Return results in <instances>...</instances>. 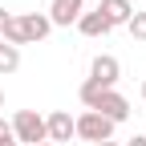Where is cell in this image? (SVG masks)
<instances>
[{"label": "cell", "instance_id": "1", "mask_svg": "<svg viewBox=\"0 0 146 146\" xmlns=\"http://www.w3.org/2000/svg\"><path fill=\"white\" fill-rule=\"evenodd\" d=\"M73 138H81V142H114V122L102 118L98 110H85L81 118H73Z\"/></svg>", "mask_w": 146, "mask_h": 146}, {"label": "cell", "instance_id": "2", "mask_svg": "<svg viewBox=\"0 0 146 146\" xmlns=\"http://www.w3.org/2000/svg\"><path fill=\"white\" fill-rule=\"evenodd\" d=\"M12 138L16 142H29V146H41V142H49L45 138V114H36V110H16V114H12Z\"/></svg>", "mask_w": 146, "mask_h": 146}, {"label": "cell", "instance_id": "3", "mask_svg": "<svg viewBox=\"0 0 146 146\" xmlns=\"http://www.w3.org/2000/svg\"><path fill=\"white\" fill-rule=\"evenodd\" d=\"M89 77H94L98 85H106V89H114V85H118V77H122L118 57H110V53H98V57L89 61Z\"/></svg>", "mask_w": 146, "mask_h": 146}, {"label": "cell", "instance_id": "4", "mask_svg": "<svg viewBox=\"0 0 146 146\" xmlns=\"http://www.w3.org/2000/svg\"><path fill=\"white\" fill-rule=\"evenodd\" d=\"M81 12H85V0H53L45 16H49V25H53V29H57V25L69 29V25H77V16H81Z\"/></svg>", "mask_w": 146, "mask_h": 146}, {"label": "cell", "instance_id": "5", "mask_svg": "<svg viewBox=\"0 0 146 146\" xmlns=\"http://www.w3.org/2000/svg\"><path fill=\"white\" fill-rule=\"evenodd\" d=\"M94 110H98V114H102V118H110V122H114V126H118V122H126V118H130V102H126V98L118 94V89H106V94L98 98V106H94Z\"/></svg>", "mask_w": 146, "mask_h": 146}, {"label": "cell", "instance_id": "6", "mask_svg": "<svg viewBox=\"0 0 146 146\" xmlns=\"http://www.w3.org/2000/svg\"><path fill=\"white\" fill-rule=\"evenodd\" d=\"M45 138L53 146H61V142L73 138V114H69V110H53V114L45 118Z\"/></svg>", "mask_w": 146, "mask_h": 146}, {"label": "cell", "instance_id": "7", "mask_svg": "<svg viewBox=\"0 0 146 146\" xmlns=\"http://www.w3.org/2000/svg\"><path fill=\"white\" fill-rule=\"evenodd\" d=\"M16 21H21L25 45H36V41H45V36L53 33V25H49V16H45V12H21Z\"/></svg>", "mask_w": 146, "mask_h": 146}, {"label": "cell", "instance_id": "8", "mask_svg": "<svg viewBox=\"0 0 146 146\" xmlns=\"http://www.w3.org/2000/svg\"><path fill=\"white\" fill-rule=\"evenodd\" d=\"M98 12L106 16V25H110V29H118V25H126V21L134 16V4H126V0H102Z\"/></svg>", "mask_w": 146, "mask_h": 146}, {"label": "cell", "instance_id": "9", "mask_svg": "<svg viewBox=\"0 0 146 146\" xmlns=\"http://www.w3.org/2000/svg\"><path fill=\"white\" fill-rule=\"evenodd\" d=\"M77 33H81V36H106L110 25H106V16L94 8V12H81V16H77Z\"/></svg>", "mask_w": 146, "mask_h": 146}, {"label": "cell", "instance_id": "10", "mask_svg": "<svg viewBox=\"0 0 146 146\" xmlns=\"http://www.w3.org/2000/svg\"><path fill=\"white\" fill-rule=\"evenodd\" d=\"M16 69H21V49L0 41V77H8V73H16Z\"/></svg>", "mask_w": 146, "mask_h": 146}, {"label": "cell", "instance_id": "11", "mask_svg": "<svg viewBox=\"0 0 146 146\" xmlns=\"http://www.w3.org/2000/svg\"><path fill=\"white\" fill-rule=\"evenodd\" d=\"M102 94H106V85H98L94 77H85V81H81V89H77V98H81V106H85V110H94Z\"/></svg>", "mask_w": 146, "mask_h": 146}, {"label": "cell", "instance_id": "12", "mask_svg": "<svg viewBox=\"0 0 146 146\" xmlns=\"http://www.w3.org/2000/svg\"><path fill=\"white\" fill-rule=\"evenodd\" d=\"M126 29H130L134 41H146V8H134V16L126 21Z\"/></svg>", "mask_w": 146, "mask_h": 146}, {"label": "cell", "instance_id": "13", "mask_svg": "<svg viewBox=\"0 0 146 146\" xmlns=\"http://www.w3.org/2000/svg\"><path fill=\"white\" fill-rule=\"evenodd\" d=\"M0 146H21V142L12 138V126H8L4 118H0Z\"/></svg>", "mask_w": 146, "mask_h": 146}, {"label": "cell", "instance_id": "14", "mask_svg": "<svg viewBox=\"0 0 146 146\" xmlns=\"http://www.w3.org/2000/svg\"><path fill=\"white\" fill-rule=\"evenodd\" d=\"M8 21H12V12H8L4 4H0V33H4V29H8Z\"/></svg>", "mask_w": 146, "mask_h": 146}, {"label": "cell", "instance_id": "15", "mask_svg": "<svg viewBox=\"0 0 146 146\" xmlns=\"http://www.w3.org/2000/svg\"><path fill=\"white\" fill-rule=\"evenodd\" d=\"M126 146H146V134H134V138H126Z\"/></svg>", "mask_w": 146, "mask_h": 146}, {"label": "cell", "instance_id": "16", "mask_svg": "<svg viewBox=\"0 0 146 146\" xmlns=\"http://www.w3.org/2000/svg\"><path fill=\"white\" fill-rule=\"evenodd\" d=\"M94 146H118V142H94Z\"/></svg>", "mask_w": 146, "mask_h": 146}, {"label": "cell", "instance_id": "17", "mask_svg": "<svg viewBox=\"0 0 146 146\" xmlns=\"http://www.w3.org/2000/svg\"><path fill=\"white\" fill-rule=\"evenodd\" d=\"M0 114H4V94H0Z\"/></svg>", "mask_w": 146, "mask_h": 146}, {"label": "cell", "instance_id": "18", "mask_svg": "<svg viewBox=\"0 0 146 146\" xmlns=\"http://www.w3.org/2000/svg\"><path fill=\"white\" fill-rule=\"evenodd\" d=\"M126 4H134V8H138V4H142V0H126Z\"/></svg>", "mask_w": 146, "mask_h": 146}, {"label": "cell", "instance_id": "19", "mask_svg": "<svg viewBox=\"0 0 146 146\" xmlns=\"http://www.w3.org/2000/svg\"><path fill=\"white\" fill-rule=\"evenodd\" d=\"M142 98H146V77H142Z\"/></svg>", "mask_w": 146, "mask_h": 146}, {"label": "cell", "instance_id": "20", "mask_svg": "<svg viewBox=\"0 0 146 146\" xmlns=\"http://www.w3.org/2000/svg\"><path fill=\"white\" fill-rule=\"evenodd\" d=\"M41 146H53V142H41Z\"/></svg>", "mask_w": 146, "mask_h": 146}]
</instances>
